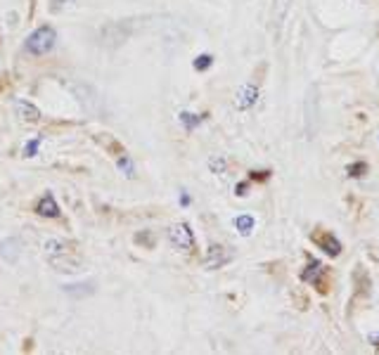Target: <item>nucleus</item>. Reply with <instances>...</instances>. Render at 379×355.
<instances>
[{"mask_svg":"<svg viewBox=\"0 0 379 355\" xmlns=\"http://www.w3.org/2000/svg\"><path fill=\"white\" fill-rule=\"evenodd\" d=\"M57 43V33L52 26H40V29H36L31 33L29 38H26V52H31V54H47L55 47Z\"/></svg>","mask_w":379,"mask_h":355,"instance_id":"1","label":"nucleus"},{"mask_svg":"<svg viewBox=\"0 0 379 355\" xmlns=\"http://www.w3.org/2000/svg\"><path fill=\"white\" fill-rule=\"evenodd\" d=\"M69 93L78 100V105L86 109L88 114H95L100 109V95L93 86L83 83V81H64Z\"/></svg>","mask_w":379,"mask_h":355,"instance_id":"2","label":"nucleus"},{"mask_svg":"<svg viewBox=\"0 0 379 355\" xmlns=\"http://www.w3.org/2000/svg\"><path fill=\"white\" fill-rule=\"evenodd\" d=\"M168 240L178 251H192L194 249V235L192 230H190L187 223H178L173 225L171 230H168Z\"/></svg>","mask_w":379,"mask_h":355,"instance_id":"3","label":"nucleus"},{"mask_svg":"<svg viewBox=\"0 0 379 355\" xmlns=\"http://www.w3.org/2000/svg\"><path fill=\"white\" fill-rule=\"evenodd\" d=\"M128 33H131V29H128L124 22L110 24V26H105L103 33H100V43L107 45V47H117L128 38Z\"/></svg>","mask_w":379,"mask_h":355,"instance_id":"4","label":"nucleus"},{"mask_svg":"<svg viewBox=\"0 0 379 355\" xmlns=\"http://www.w3.org/2000/svg\"><path fill=\"white\" fill-rule=\"evenodd\" d=\"M256 102H259V88L247 83L237 91V98H235V107L237 109H252Z\"/></svg>","mask_w":379,"mask_h":355,"instance_id":"5","label":"nucleus"},{"mask_svg":"<svg viewBox=\"0 0 379 355\" xmlns=\"http://www.w3.org/2000/svg\"><path fill=\"white\" fill-rule=\"evenodd\" d=\"M47 261L55 265V270H59V272H76L81 268L78 258L71 256V251H66L62 256H52V258H47Z\"/></svg>","mask_w":379,"mask_h":355,"instance_id":"6","label":"nucleus"},{"mask_svg":"<svg viewBox=\"0 0 379 355\" xmlns=\"http://www.w3.org/2000/svg\"><path fill=\"white\" fill-rule=\"evenodd\" d=\"M230 261V254L226 251V247H209V254L204 258V265L209 270H216L221 265H226Z\"/></svg>","mask_w":379,"mask_h":355,"instance_id":"7","label":"nucleus"},{"mask_svg":"<svg viewBox=\"0 0 379 355\" xmlns=\"http://www.w3.org/2000/svg\"><path fill=\"white\" fill-rule=\"evenodd\" d=\"M15 114L19 116V119L29 121V124H36V121L40 119V109L36 105H31V102H26V100L15 102Z\"/></svg>","mask_w":379,"mask_h":355,"instance_id":"8","label":"nucleus"},{"mask_svg":"<svg viewBox=\"0 0 379 355\" xmlns=\"http://www.w3.org/2000/svg\"><path fill=\"white\" fill-rule=\"evenodd\" d=\"M36 214L43 216V218H59V206H57L55 197H52L50 192L43 194V199H40L38 206H36Z\"/></svg>","mask_w":379,"mask_h":355,"instance_id":"9","label":"nucleus"},{"mask_svg":"<svg viewBox=\"0 0 379 355\" xmlns=\"http://www.w3.org/2000/svg\"><path fill=\"white\" fill-rule=\"evenodd\" d=\"M43 251H45V256L47 258H52V256H62V254H66V244L64 242H59V240H47L45 242V247H43Z\"/></svg>","mask_w":379,"mask_h":355,"instance_id":"10","label":"nucleus"},{"mask_svg":"<svg viewBox=\"0 0 379 355\" xmlns=\"http://www.w3.org/2000/svg\"><path fill=\"white\" fill-rule=\"evenodd\" d=\"M235 228L237 232H242V235H252V230H254V218L252 216H240L235 221Z\"/></svg>","mask_w":379,"mask_h":355,"instance_id":"11","label":"nucleus"},{"mask_svg":"<svg viewBox=\"0 0 379 355\" xmlns=\"http://www.w3.org/2000/svg\"><path fill=\"white\" fill-rule=\"evenodd\" d=\"M320 244H322V249L327 251L330 256H337V254H339V251H342V244L337 242V240H334V237H332V235L322 237V240H320Z\"/></svg>","mask_w":379,"mask_h":355,"instance_id":"12","label":"nucleus"},{"mask_svg":"<svg viewBox=\"0 0 379 355\" xmlns=\"http://www.w3.org/2000/svg\"><path fill=\"white\" fill-rule=\"evenodd\" d=\"M180 121H182V124H185L187 131H192L194 126L202 124V116H197V114H190V112H182V114H180Z\"/></svg>","mask_w":379,"mask_h":355,"instance_id":"13","label":"nucleus"},{"mask_svg":"<svg viewBox=\"0 0 379 355\" xmlns=\"http://www.w3.org/2000/svg\"><path fill=\"white\" fill-rule=\"evenodd\" d=\"M117 166H119V170H124V175H126V178H133V175H135V170H133V161L128 159V156H121V159L117 161Z\"/></svg>","mask_w":379,"mask_h":355,"instance_id":"14","label":"nucleus"},{"mask_svg":"<svg viewBox=\"0 0 379 355\" xmlns=\"http://www.w3.org/2000/svg\"><path fill=\"white\" fill-rule=\"evenodd\" d=\"M275 3H277V22H282V19L287 17V12L292 8L294 0H275Z\"/></svg>","mask_w":379,"mask_h":355,"instance_id":"15","label":"nucleus"},{"mask_svg":"<svg viewBox=\"0 0 379 355\" xmlns=\"http://www.w3.org/2000/svg\"><path fill=\"white\" fill-rule=\"evenodd\" d=\"M211 64H214V57H211V54H199V57L194 59V69H197V71H204V69H209Z\"/></svg>","mask_w":379,"mask_h":355,"instance_id":"16","label":"nucleus"},{"mask_svg":"<svg viewBox=\"0 0 379 355\" xmlns=\"http://www.w3.org/2000/svg\"><path fill=\"white\" fill-rule=\"evenodd\" d=\"M209 166H211V170H214V173H226V166H228V163H226V159H218V156H216V159H211V161H209Z\"/></svg>","mask_w":379,"mask_h":355,"instance_id":"17","label":"nucleus"},{"mask_svg":"<svg viewBox=\"0 0 379 355\" xmlns=\"http://www.w3.org/2000/svg\"><path fill=\"white\" fill-rule=\"evenodd\" d=\"M38 145H40V138H38V140H31L29 145H26V156H36Z\"/></svg>","mask_w":379,"mask_h":355,"instance_id":"18","label":"nucleus"},{"mask_svg":"<svg viewBox=\"0 0 379 355\" xmlns=\"http://www.w3.org/2000/svg\"><path fill=\"white\" fill-rule=\"evenodd\" d=\"M365 168H368V166H365V163H356V166H351V168H349V173H351V175H363V170H365Z\"/></svg>","mask_w":379,"mask_h":355,"instance_id":"19","label":"nucleus"},{"mask_svg":"<svg viewBox=\"0 0 379 355\" xmlns=\"http://www.w3.org/2000/svg\"><path fill=\"white\" fill-rule=\"evenodd\" d=\"M237 194H247V182H242V185H237Z\"/></svg>","mask_w":379,"mask_h":355,"instance_id":"20","label":"nucleus"}]
</instances>
